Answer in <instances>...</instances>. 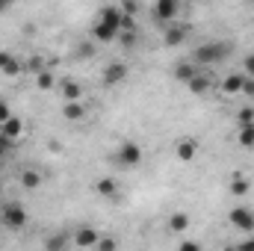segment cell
<instances>
[{
    "label": "cell",
    "instance_id": "9c48e42d",
    "mask_svg": "<svg viewBox=\"0 0 254 251\" xmlns=\"http://www.w3.org/2000/svg\"><path fill=\"white\" fill-rule=\"evenodd\" d=\"M0 74H6V77H15V74H21V63H18V57H15V54H9V51H0Z\"/></svg>",
    "mask_w": 254,
    "mask_h": 251
},
{
    "label": "cell",
    "instance_id": "cb8c5ba5",
    "mask_svg": "<svg viewBox=\"0 0 254 251\" xmlns=\"http://www.w3.org/2000/svg\"><path fill=\"white\" fill-rule=\"evenodd\" d=\"M36 86H39L42 92H51V89H54V74H51V71H39Z\"/></svg>",
    "mask_w": 254,
    "mask_h": 251
},
{
    "label": "cell",
    "instance_id": "83f0119b",
    "mask_svg": "<svg viewBox=\"0 0 254 251\" xmlns=\"http://www.w3.org/2000/svg\"><path fill=\"white\" fill-rule=\"evenodd\" d=\"M9 116H12V110H9V101H3V98H0V125H3Z\"/></svg>",
    "mask_w": 254,
    "mask_h": 251
},
{
    "label": "cell",
    "instance_id": "7402d4cb",
    "mask_svg": "<svg viewBox=\"0 0 254 251\" xmlns=\"http://www.w3.org/2000/svg\"><path fill=\"white\" fill-rule=\"evenodd\" d=\"M169 228H172V231H178V234H181V231H187V228H190V216H187V213H172Z\"/></svg>",
    "mask_w": 254,
    "mask_h": 251
},
{
    "label": "cell",
    "instance_id": "6da1fadb",
    "mask_svg": "<svg viewBox=\"0 0 254 251\" xmlns=\"http://www.w3.org/2000/svg\"><path fill=\"white\" fill-rule=\"evenodd\" d=\"M228 54H231L228 42H204V45L195 48L192 60H195V65H216V63H222Z\"/></svg>",
    "mask_w": 254,
    "mask_h": 251
},
{
    "label": "cell",
    "instance_id": "52a82bcc",
    "mask_svg": "<svg viewBox=\"0 0 254 251\" xmlns=\"http://www.w3.org/2000/svg\"><path fill=\"white\" fill-rule=\"evenodd\" d=\"M175 157H178L181 163H192V160L198 157V142H195V139H181V142L175 145Z\"/></svg>",
    "mask_w": 254,
    "mask_h": 251
},
{
    "label": "cell",
    "instance_id": "ac0fdd59",
    "mask_svg": "<svg viewBox=\"0 0 254 251\" xmlns=\"http://www.w3.org/2000/svg\"><path fill=\"white\" fill-rule=\"evenodd\" d=\"M63 95H65V101H80V98H83V86L74 83V80H65L63 83Z\"/></svg>",
    "mask_w": 254,
    "mask_h": 251
},
{
    "label": "cell",
    "instance_id": "d4e9b609",
    "mask_svg": "<svg viewBox=\"0 0 254 251\" xmlns=\"http://www.w3.org/2000/svg\"><path fill=\"white\" fill-rule=\"evenodd\" d=\"M237 122H240V125H252V122H254V113H252V110H240Z\"/></svg>",
    "mask_w": 254,
    "mask_h": 251
},
{
    "label": "cell",
    "instance_id": "8d00e7d4",
    "mask_svg": "<svg viewBox=\"0 0 254 251\" xmlns=\"http://www.w3.org/2000/svg\"><path fill=\"white\" fill-rule=\"evenodd\" d=\"M0 198H3V189H0Z\"/></svg>",
    "mask_w": 254,
    "mask_h": 251
},
{
    "label": "cell",
    "instance_id": "7a4b0ae2",
    "mask_svg": "<svg viewBox=\"0 0 254 251\" xmlns=\"http://www.w3.org/2000/svg\"><path fill=\"white\" fill-rule=\"evenodd\" d=\"M0 222H3L9 231H21V228L27 225V213H24V207H21L18 201H12V204H3V210H0Z\"/></svg>",
    "mask_w": 254,
    "mask_h": 251
},
{
    "label": "cell",
    "instance_id": "4316f807",
    "mask_svg": "<svg viewBox=\"0 0 254 251\" xmlns=\"http://www.w3.org/2000/svg\"><path fill=\"white\" fill-rule=\"evenodd\" d=\"M122 45H125V48H133V45H136V33H133V30H125V36H122Z\"/></svg>",
    "mask_w": 254,
    "mask_h": 251
},
{
    "label": "cell",
    "instance_id": "8fae6325",
    "mask_svg": "<svg viewBox=\"0 0 254 251\" xmlns=\"http://www.w3.org/2000/svg\"><path fill=\"white\" fill-rule=\"evenodd\" d=\"M0 133H3L6 139H18V136L24 133V122H21L18 116H9V119L0 125Z\"/></svg>",
    "mask_w": 254,
    "mask_h": 251
},
{
    "label": "cell",
    "instance_id": "484cf974",
    "mask_svg": "<svg viewBox=\"0 0 254 251\" xmlns=\"http://www.w3.org/2000/svg\"><path fill=\"white\" fill-rule=\"evenodd\" d=\"M122 12H125V15H136V12H139L136 0H125V3H122Z\"/></svg>",
    "mask_w": 254,
    "mask_h": 251
},
{
    "label": "cell",
    "instance_id": "277c9868",
    "mask_svg": "<svg viewBox=\"0 0 254 251\" xmlns=\"http://www.w3.org/2000/svg\"><path fill=\"white\" fill-rule=\"evenodd\" d=\"M104 86H119L122 80H127V63H107L101 71Z\"/></svg>",
    "mask_w": 254,
    "mask_h": 251
},
{
    "label": "cell",
    "instance_id": "5b68a950",
    "mask_svg": "<svg viewBox=\"0 0 254 251\" xmlns=\"http://www.w3.org/2000/svg\"><path fill=\"white\" fill-rule=\"evenodd\" d=\"M228 219H231L234 228H240V231H246V234H254V213L249 207H234Z\"/></svg>",
    "mask_w": 254,
    "mask_h": 251
},
{
    "label": "cell",
    "instance_id": "74e56055",
    "mask_svg": "<svg viewBox=\"0 0 254 251\" xmlns=\"http://www.w3.org/2000/svg\"><path fill=\"white\" fill-rule=\"evenodd\" d=\"M0 136H3V133H0Z\"/></svg>",
    "mask_w": 254,
    "mask_h": 251
},
{
    "label": "cell",
    "instance_id": "4dcf8cb0",
    "mask_svg": "<svg viewBox=\"0 0 254 251\" xmlns=\"http://www.w3.org/2000/svg\"><path fill=\"white\" fill-rule=\"evenodd\" d=\"M42 63H45L42 57H30V68H33L36 74H39V71H45V68H42Z\"/></svg>",
    "mask_w": 254,
    "mask_h": 251
},
{
    "label": "cell",
    "instance_id": "836d02e7",
    "mask_svg": "<svg viewBox=\"0 0 254 251\" xmlns=\"http://www.w3.org/2000/svg\"><path fill=\"white\" fill-rule=\"evenodd\" d=\"M98 249H104V251H113V249H116V240H98Z\"/></svg>",
    "mask_w": 254,
    "mask_h": 251
},
{
    "label": "cell",
    "instance_id": "30bf717a",
    "mask_svg": "<svg viewBox=\"0 0 254 251\" xmlns=\"http://www.w3.org/2000/svg\"><path fill=\"white\" fill-rule=\"evenodd\" d=\"M119 33H122V30H116V27H110V24L98 21V24H95V30H92V39H95V42H104V45H107V42H113V39H116Z\"/></svg>",
    "mask_w": 254,
    "mask_h": 251
},
{
    "label": "cell",
    "instance_id": "e0dca14e",
    "mask_svg": "<svg viewBox=\"0 0 254 251\" xmlns=\"http://www.w3.org/2000/svg\"><path fill=\"white\" fill-rule=\"evenodd\" d=\"M249 189H252V181H249L246 175H234V178H231V192H234L237 198L249 195Z\"/></svg>",
    "mask_w": 254,
    "mask_h": 251
},
{
    "label": "cell",
    "instance_id": "603a6c76",
    "mask_svg": "<svg viewBox=\"0 0 254 251\" xmlns=\"http://www.w3.org/2000/svg\"><path fill=\"white\" fill-rule=\"evenodd\" d=\"M39 184H42V175H39V172H33V169H27V172L21 175V187H24V189H36Z\"/></svg>",
    "mask_w": 254,
    "mask_h": 251
},
{
    "label": "cell",
    "instance_id": "8992f818",
    "mask_svg": "<svg viewBox=\"0 0 254 251\" xmlns=\"http://www.w3.org/2000/svg\"><path fill=\"white\" fill-rule=\"evenodd\" d=\"M178 12H181V0H157V3H154V15H157V21H163V24L175 21Z\"/></svg>",
    "mask_w": 254,
    "mask_h": 251
},
{
    "label": "cell",
    "instance_id": "1f68e13d",
    "mask_svg": "<svg viewBox=\"0 0 254 251\" xmlns=\"http://www.w3.org/2000/svg\"><path fill=\"white\" fill-rule=\"evenodd\" d=\"M246 77H254V54L246 57Z\"/></svg>",
    "mask_w": 254,
    "mask_h": 251
},
{
    "label": "cell",
    "instance_id": "7c38bea8",
    "mask_svg": "<svg viewBox=\"0 0 254 251\" xmlns=\"http://www.w3.org/2000/svg\"><path fill=\"white\" fill-rule=\"evenodd\" d=\"M74 243L80 246V249H89V246H98V234H95V228H89V225H83L77 234H74Z\"/></svg>",
    "mask_w": 254,
    "mask_h": 251
},
{
    "label": "cell",
    "instance_id": "d6a6232c",
    "mask_svg": "<svg viewBox=\"0 0 254 251\" xmlns=\"http://www.w3.org/2000/svg\"><path fill=\"white\" fill-rule=\"evenodd\" d=\"M133 27H136V24H133V15H122V33H125V30H133Z\"/></svg>",
    "mask_w": 254,
    "mask_h": 251
},
{
    "label": "cell",
    "instance_id": "44dd1931",
    "mask_svg": "<svg viewBox=\"0 0 254 251\" xmlns=\"http://www.w3.org/2000/svg\"><path fill=\"white\" fill-rule=\"evenodd\" d=\"M95 192L104 195V198H113V195H116V181H113V178H101V181L95 184Z\"/></svg>",
    "mask_w": 254,
    "mask_h": 251
},
{
    "label": "cell",
    "instance_id": "9a60e30c",
    "mask_svg": "<svg viewBox=\"0 0 254 251\" xmlns=\"http://www.w3.org/2000/svg\"><path fill=\"white\" fill-rule=\"evenodd\" d=\"M243 80H246V74H231V77H225V80H222V92H225V95H240V92H243Z\"/></svg>",
    "mask_w": 254,
    "mask_h": 251
},
{
    "label": "cell",
    "instance_id": "2e32d148",
    "mask_svg": "<svg viewBox=\"0 0 254 251\" xmlns=\"http://www.w3.org/2000/svg\"><path fill=\"white\" fill-rule=\"evenodd\" d=\"M195 74H198V65H195V63H181V65H175V80H181V83H190Z\"/></svg>",
    "mask_w": 254,
    "mask_h": 251
},
{
    "label": "cell",
    "instance_id": "ffe728a7",
    "mask_svg": "<svg viewBox=\"0 0 254 251\" xmlns=\"http://www.w3.org/2000/svg\"><path fill=\"white\" fill-rule=\"evenodd\" d=\"M187 89H190L192 95H204V92L210 89V80H207V77H201V74H195L190 83H187Z\"/></svg>",
    "mask_w": 254,
    "mask_h": 251
},
{
    "label": "cell",
    "instance_id": "f546056e",
    "mask_svg": "<svg viewBox=\"0 0 254 251\" xmlns=\"http://www.w3.org/2000/svg\"><path fill=\"white\" fill-rule=\"evenodd\" d=\"M77 54H80V57H92V54H95V45H92V42H86V45H80V48H77Z\"/></svg>",
    "mask_w": 254,
    "mask_h": 251
},
{
    "label": "cell",
    "instance_id": "f1b7e54d",
    "mask_svg": "<svg viewBox=\"0 0 254 251\" xmlns=\"http://www.w3.org/2000/svg\"><path fill=\"white\" fill-rule=\"evenodd\" d=\"M243 95L254 98V77H246V80H243Z\"/></svg>",
    "mask_w": 254,
    "mask_h": 251
},
{
    "label": "cell",
    "instance_id": "d6986e66",
    "mask_svg": "<svg viewBox=\"0 0 254 251\" xmlns=\"http://www.w3.org/2000/svg\"><path fill=\"white\" fill-rule=\"evenodd\" d=\"M237 142H240L243 148H254V122L252 125H240V136H237Z\"/></svg>",
    "mask_w": 254,
    "mask_h": 251
},
{
    "label": "cell",
    "instance_id": "3957f363",
    "mask_svg": "<svg viewBox=\"0 0 254 251\" xmlns=\"http://www.w3.org/2000/svg\"><path fill=\"white\" fill-rule=\"evenodd\" d=\"M116 163H119V166H125V169L139 166V163H142V148H139L136 142H125V145L116 151Z\"/></svg>",
    "mask_w": 254,
    "mask_h": 251
},
{
    "label": "cell",
    "instance_id": "e575fe53",
    "mask_svg": "<svg viewBox=\"0 0 254 251\" xmlns=\"http://www.w3.org/2000/svg\"><path fill=\"white\" fill-rule=\"evenodd\" d=\"M181 249L184 251H198L201 246H198V243H181Z\"/></svg>",
    "mask_w": 254,
    "mask_h": 251
},
{
    "label": "cell",
    "instance_id": "5bb4252c",
    "mask_svg": "<svg viewBox=\"0 0 254 251\" xmlns=\"http://www.w3.org/2000/svg\"><path fill=\"white\" fill-rule=\"evenodd\" d=\"M187 39V27H181V24H172L169 30H166V36H163V42L169 45V48H175V45H181Z\"/></svg>",
    "mask_w": 254,
    "mask_h": 251
},
{
    "label": "cell",
    "instance_id": "ba28073f",
    "mask_svg": "<svg viewBox=\"0 0 254 251\" xmlns=\"http://www.w3.org/2000/svg\"><path fill=\"white\" fill-rule=\"evenodd\" d=\"M122 6H104L101 12H98V21H104V24H110V27H116V30H122Z\"/></svg>",
    "mask_w": 254,
    "mask_h": 251
},
{
    "label": "cell",
    "instance_id": "d590c367",
    "mask_svg": "<svg viewBox=\"0 0 254 251\" xmlns=\"http://www.w3.org/2000/svg\"><path fill=\"white\" fill-rule=\"evenodd\" d=\"M12 3H18V0H0V12H6V9H9Z\"/></svg>",
    "mask_w": 254,
    "mask_h": 251
},
{
    "label": "cell",
    "instance_id": "4fadbf2b",
    "mask_svg": "<svg viewBox=\"0 0 254 251\" xmlns=\"http://www.w3.org/2000/svg\"><path fill=\"white\" fill-rule=\"evenodd\" d=\"M63 116L68 119V122H80V119L86 116V107H83V101H65Z\"/></svg>",
    "mask_w": 254,
    "mask_h": 251
}]
</instances>
